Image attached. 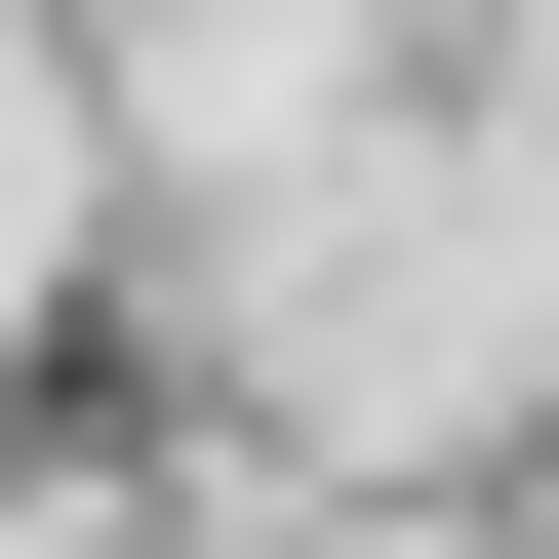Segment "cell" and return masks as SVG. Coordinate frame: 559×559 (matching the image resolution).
Here are the masks:
<instances>
[{
	"label": "cell",
	"mask_w": 559,
	"mask_h": 559,
	"mask_svg": "<svg viewBox=\"0 0 559 559\" xmlns=\"http://www.w3.org/2000/svg\"><path fill=\"white\" fill-rule=\"evenodd\" d=\"M520 559H559V440H520Z\"/></svg>",
	"instance_id": "3957f363"
},
{
	"label": "cell",
	"mask_w": 559,
	"mask_h": 559,
	"mask_svg": "<svg viewBox=\"0 0 559 559\" xmlns=\"http://www.w3.org/2000/svg\"><path fill=\"white\" fill-rule=\"evenodd\" d=\"M320 559H520V520H320Z\"/></svg>",
	"instance_id": "7a4b0ae2"
},
{
	"label": "cell",
	"mask_w": 559,
	"mask_h": 559,
	"mask_svg": "<svg viewBox=\"0 0 559 559\" xmlns=\"http://www.w3.org/2000/svg\"><path fill=\"white\" fill-rule=\"evenodd\" d=\"M81 280V81H0V320Z\"/></svg>",
	"instance_id": "6da1fadb"
}]
</instances>
